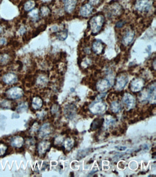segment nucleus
Here are the masks:
<instances>
[{"mask_svg": "<svg viewBox=\"0 0 156 177\" xmlns=\"http://www.w3.org/2000/svg\"><path fill=\"white\" fill-rule=\"evenodd\" d=\"M16 62H17V63L19 65V72H20V71H21V70H22V69H23V63H22V61H20V60H17V61H16Z\"/></svg>", "mask_w": 156, "mask_h": 177, "instance_id": "obj_30", "label": "nucleus"}, {"mask_svg": "<svg viewBox=\"0 0 156 177\" xmlns=\"http://www.w3.org/2000/svg\"><path fill=\"white\" fill-rule=\"evenodd\" d=\"M124 101L128 107H132L135 104V99L130 94H126L124 97Z\"/></svg>", "mask_w": 156, "mask_h": 177, "instance_id": "obj_15", "label": "nucleus"}, {"mask_svg": "<svg viewBox=\"0 0 156 177\" xmlns=\"http://www.w3.org/2000/svg\"><path fill=\"white\" fill-rule=\"evenodd\" d=\"M120 104L118 102H114L112 104V109H113V111L115 113H117L120 109Z\"/></svg>", "mask_w": 156, "mask_h": 177, "instance_id": "obj_24", "label": "nucleus"}, {"mask_svg": "<svg viewBox=\"0 0 156 177\" xmlns=\"http://www.w3.org/2000/svg\"><path fill=\"white\" fill-rule=\"evenodd\" d=\"M37 82H38V85H43V84H45V83L46 82V78H44V77H43V76H41V77H39L38 79V81H37Z\"/></svg>", "mask_w": 156, "mask_h": 177, "instance_id": "obj_26", "label": "nucleus"}, {"mask_svg": "<svg viewBox=\"0 0 156 177\" xmlns=\"http://www.w3.org/2000/svg\"><path fill=\"white\" fill-rule=\"evenodd\" d=\"M27 109H28V105L25 103H22L19 106L17 109V111L19 113H21L26 111Z\"/></svg>", "mask_w": 156, "mask_h": 177, "instance_id": "obj_23", "label": "nucleus"}, {"mask_svg": "<svg viewBox=\"0 0 156 177\" xmlns=\"http://www.w3.org/2000/svg\"><path fill=\"white\" fill-rule=\"evenodd\" d=\"M144 84V82L142 79H135L130 83V88L133 92L139 91L143 87Z\"/></svg>", "mask_w": 156, "mask_h": 177, "instance_id": "obj_5", "label": "nucleus"}, {"mask_svg": "<svg viewBox=\"0 0 156 177\" xmlns=\"http://www.w3.org/2000/svg\"><path fill=\"white\" fill-rule=\"evenodd\" d=\"M120 132L122 134H123L125 133V129L123 128H120Z\"/></svg>", "mask_w": 156, "mask_h": 177, "instance_id": "obj_37", "label": "nucleus"}, {"mask_svg": "<svg viewBox=\"0 0 156 177\" xmlns=\"http://www.w3.org/2000/svg\"><path fill=\"white\" fill-rule=\"evenodd\" d=\"M51 132V128L49 124H43L39 129V136L41 137H44L49 135Z\"/></svg>", "mask_w": 156, "mask_h": 177, "instance_id": "obj_12", "label": "nucleus"}, {"mask_svg": "<svg viewBox=\"0 0 156 177\" xmlns=\"http://www.w3.org/2000/svg\"><path fill=\"white\" fill-rule=\"evenodd\" d=\"M92 50L93 52L97 55H100L104 50V46L102 43L99 41L94 42L92 45Z\"/></svg>", "mask_w": 156, "mask_h": 177, "instance_id": "obj_10", "label": "nucleus"}, {"mask_svg": "<svg viewBox=\"0 0 156 177\" xmlns=\"http://www.w3.org/2000/svg\"><path fill=\"white\" fill-rule=\"evenodd\" d=\"M109 136H110V134H109V133H106V138H107Z\"/></svg>", "mask_w": 156, "mask_h": 177, "instance_id": "obj_45", "label": "nucleus"}, {"mask_svg": "<svg viewBox=\"0 0 156 177\" xmlns=\"http://www.w3.org/2000/svg\"><path fill=\"white\" fill-rule=\"evenodd\" d=\"M101 0H89V4L92 6H97L101 2Z\"/></svg>", "mask_w": 156, "mask_h": 177, "instance_id": "obj_28", "label": "nucleus"}, {"mask_svg": "<svg viewBox=\"0 0 156 177\" xmlns=\"http://www.w3.org/2000/svg\"><path fill=\"white\" fill-rule=\"evenodd\" d=\"M117 149L120 151H124L125 150V149H126V147H123V146H120L119 147H117Z\"/></svg>", "mask_w": 156, "mask_h": 177, "instance_id": "obj_34", "label": "nucleus"}, {"mask_svg": "<svg viewBox=\"0 0 156 177\" xmlns=\"http://www.w3.org/2000/svg\"><path fill=\"white\" fill-rule=\"evenodd\" d=\"M89 98H90V100H95V97L90 96V97H89Z\"/></svg>", "mask_w": 156, "mask_h": 177, "instance_id": "obj_41", "label": "nucleus"}, {"mask_svg": "<svg viewBox=\"0 0 156 177\" xmlns=\"http://www.w3.org/2000/svg\"><path fill=\"white\" fill-rule=\"evenodd\" d=\"M56 35L57 38L60 41H65L68 36V31L66 29L60 31L56 33Z\"/></svg>", "mask_w": 156, "mask_h": 177, "instance_id": "obj_19", "label": "nucleus"}, {"mask_svg": "<svg viewBox=\"0 0 156 177\" xmlns=\"http://www.w3.org/2000/svg\"><path fill=\"white\" fill-rule=\"evenodd\" d=\"M65 10L68 14L72 13L76 8L77 0H63Z\"/></svg>", "mask_w": 156, "mask_h": 177, "instance_id": "obj_6", "label": "nucleus"}, {"mask_svg": "<svg viewBox=\"0 0 156 177\" xmlns=\"http://www.w3.org/2000/svg\"><path fill=\"white\" fill-rule=\"evenodd\" d=\"M93 10V6L90 4H86L83 6L80 10V13L81 16L84 17H88L92 14Z\"/></svg>", "mask_w": 156, "mask_h": 177, "instance_id": "obj_9", "label": "nucleus"}, {"mask_svg": "<svg viewBox=\"0 0 156 177\" xmlns=\"http://www.w3.org/2000/svg\"><path fill=\"white\" fill-rule=\"evenodd\" d=\"M50 10L48 7L46 6H43L41 8V14L42 17H46L50 14Z\"/></svg>", "mask_w": 156, "mask_h": 177, "instance_id": "obj_21", "label": "nucleus"}, {"mask_svg": "<svg viewBox=\"0 0 156 177\" xmlns=\"http://www.w3.org/2000/svg\"><path fill=\"white\" fill-rule=\"evenodd\" d=\"M23 23H24V24H25V23H26V20H23Z\"/></svg>", "mask_w": 156, "mask_h": 177, "instance_id": "obj_46", "label": "nucleus"}, {"mask_svg": "<svg viewBox=\"0 0 156 177\" xmlns=\"http://www.w3.org/2000/svg\"><path fill=\"white\" fill-rule=\"evenodd\" d=\"M73 133L75 135H78V132L77 130H74V131H73Z\"/></svg>", "mask_w": 156, "mask_h": 177, "instance_id": "obj_39", "label": "nucleus"}, {"mask_svg": "<svg viewBox=\"0 0 156 177\" xmlns=\"http://www.w3.org/2000/svg\"><path fill=\"white\" fill-rule=\"evenodd\" d=\"M70 175L71 177H74V175L73 172H71L70 173Z\"/></svg>", "mask_w": 156, "mask_h": 177, "instance_id": "obj_43", "label": "nucleus"}, {"mask_svg": "<svg viewBox=\"0 0 156 177\" xmlns=\"http://www.w3.org/2000/svg\"><path fill=\"white\" fill-rule=\"evenodd\" d=\"M36 6L35 2L32 0L27 1L24 6V9L26 11H30L33 9Z\"/></svg>", "mask_w": 156, "mask_h": 177, "instance_id": "obj_18", "label": "nucleus"}, {"mask_svg": "<svg viewBox=\"0 0 156 177\" xmlns=\"http://www.w3.org/2000/svg\"><path fill=\"white\" fill-rule=\"evenodd\" d=\"M128 81V79L125 75L119 76L116 80L115 87L118 90H121L125 87Z\"/></svg>", "mask_w": 156, "mask_h": 177, "instance_id": "obj_4", "label": "nucleus"}, {"mask_svg": "<svg viewBox=\"0 0 156 177\" xmlns=\"http://www.w3.org/2000/svg\"><path fill=\"white\" fill-rule=\"evenodd\" d=\"M7 146L3 144H0V156L3 155L6 152Z\"/></svg>", "mask_w": 156, "mask_h": 177, "instance_id": "obj_25", "label": "nucleus"}, {"mask_svg": "<svg viewBox=\"0 0 156 177\" xmlns=\"http://www.w3.org/2000/svg\"><path fill=\"white\" fill-rule=\"evenodd\" d=\"M78 142H77V141H76L75 143L74 144V146L75 147H77V146H78Z\"/></svg>", "mask_w": 156, "mask_h": 177, "instance_id": "obj_40", "label": "nucleus"}, {"mask_svg": "<svg viewBox=\"0 0 156 177\" xmlns=\"http://www.w3.org/2000/svg\"><path fill=\"white\" fill-rule=\"evenodd\" d=\"M74 88H71V92H73L74 91Z\"/></svg>", "mask_w": 156, "mask_h": 177, "instance_id": "obj_47", "label": "nucleus"}, {"mask_svg": "<svg viewBox=\"0 0 156 177\" xmlns=\"http://www.w3.org/2000/svg\"><path fill=\"white\" fill-rule=\"evenodd\" d=\"M24 143V138L20 136L14 137L11 139V146L14 147H18V148L22 147Z\"/></svg>", "mask_w": 156, "mask_h": 177, "instance_id": "obj_14", "label": "nucleus"}, {"mask_svg": "<svg viewBox=\"0 0 156 177\" xmlns=\"http://www.w3.org/2000/svg\"><path fill=\"white\" fill-rule=\"evenodd\" d=\"M18 77L15 74L9 73L5 75L3 77L4 82L7 84H14L17 82Z\"/></svg>", "mask_w": 156, "mask_h": 177, "instance_id": "obj_8", "label": "nucleus"}, {"mask_svg": "<svg viewBox=\"0 0 156 177\" xmlns=\"http://www.w3.org/2000/svg\"><path fill=\"white\" fill-rule=\"evenodd\" d=\"M51 144L47 141H43L38 144V151L40 154L43 155L46 152L50 147Z\"/></svg>", "mask_w": 156, "mask_h": 177, "instance_id": "obj_13", "label": "nucleus"}, {"mask_svg": "<svg viewBox=\"0 0 156 177\" xmlns=\"http://www.w3.org/2000/svg\"><path fill=\"white\" fill-rule=\"evenodd\" d=\"M6 43V40L5 38H0V45H4Z\"/></svg>", "mask_w": 156, "mask_h": 177, "instance_id": "obj_32", "label": "nucleus"}, {"mask_svg": "<svg viewBox=\"0 0 156 177\" xmlns=\"http://www.w3.org/2000/svg\"><path fill=\"white\" fill-rule=\"evenodd\" d=\"M33 107L35 109L41 108L43 105L42 100L39 97H35L33 100Z\"/></svg>", "mask_w": 156, "mask_h": 177, "instance_id": "obj_17", "label": "nucleus"}, {"mask_svg": "<svg viewBox=\"0 0 156 177\" xmlns=\"http://www.w3.org/2000/svg\"><path fill=\"white\" fill-rule=\"evenodd\" d=\"M26 29H25V28H24V27L21 28L19 29V32L20 34H21V35H24V34L26 33Z\"/></svg>", "mask_w": 156, "mask_h": 177, "instance_id": "obj_31", "label": "nucleus"}, {"mask_svg": "<svg viewBox=\"0 0 156 177\" xmlns=\"http://www.w3.org/2000/svg\"><path fill=\"white\" fill-rule=\"evenodd\" d=\"M110 87V82L105 79H103L100 80L97 84V89L100 92L104 91Z\"/></svg>", "mask_w": 156, "mask_h": 177, "instance_id": "obj_11", "label": "nucleus"}, {"mask_svg": "<svg viewBox=\"0 0 156 177\" xmlns=\"http://www.w3.org/2000/svg\"><path fill=\"white\" fill-rule=\"evenodd\" d=\"M2 32H3V28H2V27H0V34H1Z\"/></svg>", "mask_w": 156, "mask_h": 177, "instance_id": "obj_42", "label": "nucleus"}, {"mask_svg": "<svg viewBox=\"0 0 156 177\" xmlns=\"http://www.w3.org/2000/svg\"><path fill=\"white\" fill-rule=\"evenodd\" d=\"M9 60V57L7 54H5L2 55L0 57V63L1 64H6Z\"/></svg>", "mask_w": 156, "mask_h": 177, "instance_id": "obj_22", "label": "nucleus"}, {"mask_svg": "<svg viewBox=\"0 0 156 177\" xmlns=\"http://www.w3.org/2000/svg\"><path fill=\"white\" fill-rule=\"evenodd\" d=\"M106 93V92H105V93H101L100 95H98L99 96V97H98V99H99V100H101L102 98H104V97H105V96Z\"/></svg>", "mask_w": 156, "mask_h": 177, "instance_id": "obj_33", "label": "nucleus"}, {"mask_svg": "<svg viewBox=\"0 0 156 177\" xmlns=\"http://www.w3.org/2000/svg\"><path fill=\"white\" fill-rule=\"evenodd\" d=\"M141 173L142 174H146V173H144V172H142Z\"/></svg>", "mask_w": 156, "mask_h": 177, "instance_id": "obj_48", "label": "nucleus"}, {"mask_svg": "<svg viewBox=\"0 0 156 177\" xmlns=\"http://www.w3.org/2000/svg\"><path fill=\"white\" fill-rule=\"evenodd\" d=\"M152 6V0H137L135 9L141 12H148Z\"/></svg>", "mask_w": 156, "mask_h": 177, "instance_id": "obj_2", "label": "nucleus"}, {"mask_svg": "<svg viewBox=\"0 0 156 177\" xmlns=\"http://www.w3.org/2000/svg\"><path fill=\"white\" fill-rule=\"evenodd\" d=\"M98 171V170H97V169H94H94H93V171H92V172H91V173H89V175H92V174H93L94 173H95V172H97Z\"/></svg>", "mask_w": 156, "mask_h": 177, "instance_id": "obj_35", "label": "nucleus"}, {"mask_svg": "<svg viewBox=\"0 0 156 177\" xmlns=\"http://www.w3.org/2000/svg\"><path fill=\"white\" fill-rule=\"evenodd\" d=\"M103 121H104L103 119H102L100 120L98 118L95 119L94 120H93V122L91 124V129H93V130H95L97 129L100 128L102 127Z\"/></svg>", "mask_w": 156, "mask_h": 177, "instance_id": "obj_16", "label": "nucleus"}, {"mask_svg": "<svg viewBox=\"0 0 156 177\" xmlns=\"http://www.w3.org/2000/svg\"><path fill=\"white\" fill-rule=\"evenodd\" d=\"M10 102L9 101L5 100L2 102L1 103V107L4 108V109H9L10 106Z\"/></svg>", "mask_w": 156, "mask_h": 177, "instance_id": "obj_27", "label": "nucleus"}, {"mask_svg": "<svg viewBox=\"0 0 156 177\" xmlns=\"http://www.w3.org/2000/svg\"><path fill=\"white\" fill-rule=\"evenodd\" d=\"M105 21L103 16L100 15L92 18L89 21V25L92 33L96 34L99 32Z\"/></svg>", "mask_w": 156, "mask_h": 177, "instance_id": "obj_1", "label": "nucleus"}, {"mask_svg": "<svg viewBox=\"0 0 156 177\" xmlns=\"http://www.w3.org/2000/svg\"><path fill=\"white\" fill-rule=\"evenodd\" d=\"M135 32L132 30H129L127 31L122 39V42L125 45H128L132 41L134 38Z\"/></svg>", "mask_w": 156, "mask_h": 177, "instance_id": "obj_7", "label": "nucleus"}, {"mask_svg": "<svg viewBox=\"0 0 156 177\" xmlns=\"http://www.w3.org/2000/svg\"><path fill=\"white\" fill-rule=\"evenodd\" d=\"M112 134L113 136H116L117 135V132L116 131H114L112 132Z\"/></svg>", "mask_w": 156, "mask_h": 177, "instance_id": "obj_38", "label": "nucleus"}, {"mask_svg": "<svg viewBox=\"0 0 156 177\" xmlns=\"http://www.w3.org/2000/svg\"><path fill=\"white\" fill-rule=\"evenodd\" d=\"M124 92L123 91H122L120 92V95H121V96H123V95H124Z\"/></svg>", "mask_w": 156, "mask_h": 177, "instance_id": "obj_44", "label": "nucleus"}, {"mask_svg": "<svg viewBox=\"0 0 156 177\" xmlns=\"http://www.w3.org/2000/svg\"><path fill=\"white\" fill-rule=\"evenodd\" d=\"M29 16L32 18L33 21H37L38 19V11L37 9H34L29 13Z\"/></svg>", "mask_w": 156, "mask_h": 177, "instance_id": "obj_20", "label": "nucleus"}, {"mask_svg": "<svg viewBox=\"0 0 156 177\" xmlns=\"http://www.w3.org/2000/svg\"><path fill=\"white\" fill-rule=\"evenodd\" d=\"M123 127L124 129H127V124H126L125 123H124L123 124Z\"/></svg>", "mask_w": 156, "mask_h": 177, "instance_id": "obj_36", "label": "nucleus"}, {"mask_svg": "<svg viewBox=\"0 0 156 177\" xmlns=\"http://www.w3.org/2000/svg\"><path fill=\"white\" fill-rule=\"evenodd\" d=\"M6 94L9 98L15 100L22 97L24 95V92L22 88L14 87L7 90Z\"/></svg>", "mask_w": 156, "mask_h": 177, "instance_id": "obj_3", "label": "nucleus"}, {"mask_svg": "<svg viewBox=\"0 0 156 177\" xmlns=\"http://www.w3.org/2000/svg\"><path fill=\"white\" fill-rule=\"evenodd\" d=\"M124 24H125V22L124 21H119L116 24V27L118 28H121L122 26H124Z\"/></svg>", "mask_w": 156, "mask_h": 177, "instance_id": "obj_29", "label": "nucleus"}]
</instances>
